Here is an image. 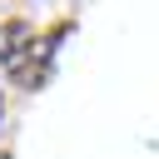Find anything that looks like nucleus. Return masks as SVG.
Masks as SVG:
<instances>
[{
	"label": "nucleus",
	"instance_id": "3",
	"mask_svg": "<svg viewBox=\"0 0 159 159\" xmlns=\"http://www.w3.org/2000/svg\"><path fill=\"white\" fill-rule=\"evenodd\" d=\"M0 159H10V154H0Z\"/></svg>",
	"mask_w": 159,
	"mask_h": 159
},
{
	"label": "nucleus",
	"instance_id": "1",
	"mask_svg": "<svg viewBox=\"0 0 159 159\" xmlns=\"http://www.w3.org/2000/svg\"><path fill=\"white\" fill-rule=\"evenodd\" d=\"M70 25H60L55 35H45L40 40V50H30V60H20L15 65V80L25 84V89H35V84H45V75H50V60H55V50H60V35H65Z\"/></svg>",
	"mask_w": 159,
	"mask_h": 159
},
{
	"label": "nucleus",
	"instance_id": "2",
	"mask_svg": "<svg viewBox=\"0 0 159 159\" xmlns=\"http://www.w3.org/2000/svg\"><path fill=\"white\" fill-rule=\"evenodd\" d=\"M30 50H35V30H30L25 20H5V25H0V65L15 70Z\"/></svg>",
	"mask_w": 159,
	"mask_h": 159
}]
</instances>
